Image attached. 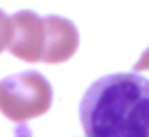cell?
Returning <instances> with one entry per match:
<instances>
[{"label": "cell", "mask_w": 149, "mask_h": 137, "mask_svg": "<svg viewBox=\"0 0 149 137\" xmlns=\"http://www.w3.org/2000/svg\"><path fill=\"white\" fill-rule=\"evenodd\" d=\"M135 70H149V49L142 51V56H140L137 63H135Z\"/></svg>", "instance_id": "obj_6"}, {"label": "cell", "mask_w": 149, "mask_h": 137, "mask_svg": "<svg viewBox=\"0 0 149 137\" xmlns=\"http://www.w3.org/2000/svg\"><path fill=\"white\" fill-rule=\"evenodd\" d=\"M9 39H12V21L0 9V51H5L9 46Z\"/></svg>", "instance_id": "obj_5"}, {"label": "cell", "mask_w": 149, "mask_h": 137, "mask_svg": "<svg viewBox=\"0 0 149 137\" xmlns=\"http://www.w3.org/2000/svg\"><path fill=\"white\" fill-rule=\"evenodd\" d=\"M79 46V33L63 16H44V51L42 63H65Z\"/></svg>", "instance_id": "obj_4"}, {"label": "cell", "mask_w": 149, "mask_h": 137, "mask_svg": "<svg viewBox=\"0 0 149 137\" xmlns=\"http://www.w3.org/2000/svg\"><path fill=\"white\" fill-rule=\"evenodd\" d=\"M86 137H149V79L116 72L93 81L79 104Z\"/></svg>", "instance_id": "obj_1"}, {"label": "cell", "mask_w": 149, "mask_h": 137, "mask_svg": "<svg viewBox=\"0 0 149 137\" xmlns=\"http://www.w3.org/2000/svg\"><path fill=\"white\" fill-rule=\"evenodd\" d=\"M54 100L51 84L40 72H19L0 81V111L16 123L49 111Z\"/></svg>", "instance_id": "obj_2"}, {"label": "cell", "mask_w": 149, "mask_h": 137, "mask_svg": "<svg viewBox=\"0 0 149 137\" xmlns=\"http://www.w3.org/2000/svg\"><path fill=\"white\" fill-rule=\"evenodd\" d=\"M12 21V39H9V51L12 56L28 60V63H37L42 60V51H44V16H37L35 12H16L14 16H9Z\"/></svg>", "instance_id": "obj_3"}]
</instances>
